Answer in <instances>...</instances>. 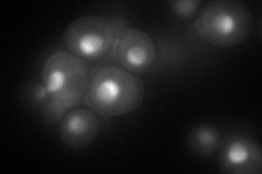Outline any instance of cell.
I'll return each mask as SVG.
<instances>
[{"mask_svg":"<svg viewBox=\"0 0 262 174\" xmlns=\"http://www.w3.org/2000/svg\"><path fill=\"white\" fill-rule=\"evenodd\" d=\"M145 86L137 74L120 65H103L90 74L85 102L103 117H121L143 103Z\"/></svg>","mask_w":262,"mask_h":174,"instance_id":"1","label":"cell"},{"mask_svg":"<svg viewBox=\"0 0 262 174\" xmlns=\"http://www.w3.org/2000/svg\"><path fill=\"white\" fill-rule=\"evenodd\" d=\"M194 31L211 46L236 47L249 37L252 15L247 7L236 0H214L201 9L194 21Z\"/></svg>","mask_w":262,"mask_h":174,"instance_id":"2","label":"cell"},{"mask_svg":"<svg viewBox=\"0 0 262 174\" xmlns=\"http://www.w3.org/2000/svg\"><path fill=\"white\" fill-rule=\"evenodd\" d=\"M90 74L84 60L69 52H58L43 65L42 85L49 101L67 112L85 99Z\"/></svg>","mask_w":262,"mask_h":174,"instance_id":"3","label":"cell"},{"mask_svg":"<svg viewBox=\"0 0 262 174\" xmlns=\"http://www.w3.org/2000/svg\"><path fill=\"white\" fill-rule=\"evenodd\" d=\"M127 22L106 19L100 15H84L71 22L63 32L67 51L84 61L102 60L112 55L115 41Z\"/></svg>","mask_w":262,"mask_h":174,"instance_id":"4","label":"cell"},{"mask_svg":"<svg viewBox=\"0 0 262 174\" xmlns=\"http://www.w3.org/2000/svg\"><path fill=\"white\" fill-rule=\"evenodd\" d=\"M112 56L120 67L140 74L153 67L158 58V47L147 33L126 23L115 41Z\"/></svg>","mask_w":262,"mask_h":174,"instance_id":"5","label":"cell"},{"mask_svg":"<svg viewBox=\"0 0 262 174\" xmlns=\"http://www.w3.org/2000/svg\"><path fill=\"white\" fill-rule=\"evenodd\" d=\"M219 152V165L223 173H262V149L252 137L243 134L229 135L222 140Z\"/></svg>","mask_w":262,"mask_h":174,"instance_id":"6","label":"cell"},{"mask_svg":"<svg viewBox=\"0 0 262 174\" xmlns=\"http://www.w3.org/2000/svg\"><path fill=\"white\" fill-rule=\"evenodd\" d=\"M100 128L98 115L91 108H73L60 120L58 134L66 146L82 149L94 142Z\"/></svg>","mask_w":262,"mask_h":174,"instance_id":"7","label":"cell"},{"mask_svg":"<svg viewBox=\"0 0 262 174\" xmlns=\"http://www.w3.org/2000/svg\"><path fill=\"white\" fill-rule=\"evenodd\" d=\"M222 140V135L216 128L209 124H201L189 132L187 146L195 156L208 158L219 152Z\"/></svg>","mask_w":262,"mask_h":174,"instance_id":"8","label":"cell"},{"mask_svg":"<svg viewBox=\"0 0 262 174\" xmlns=\"http://www.w3.org/2000/svg\"><path fill=\"white\" fill-rule=\"evenodd\" d=\"M168 6L170 10L178 18L188 20L194 16L196 11L202 6V3L199 2V0H178V2L168 3Z\"/></svg>","mask_w":262,"mask_h":174,"instance_id":"9","label":"cell"}]
</instances>
